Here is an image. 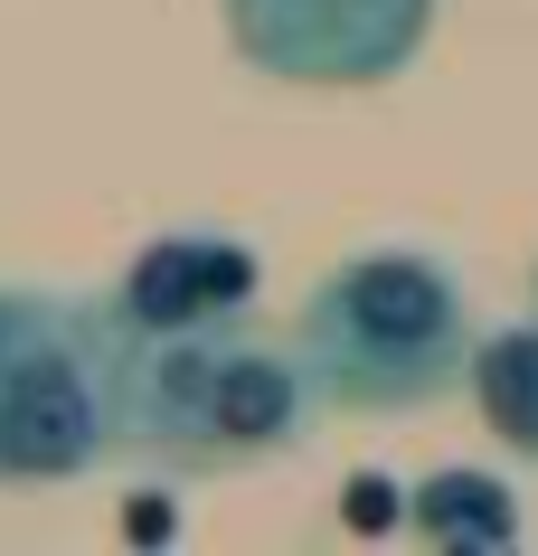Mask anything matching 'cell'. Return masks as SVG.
<instances>
[{
	"label": "cell",
	"mask_w": 538,
	"mask_h": 556,
	"mask_svg": "<svg viewBox=\"0 0 538 556\" xmlns=\"http://www.w3.org/2000/svg\"><path fill=\"white\" fill-rule=\"evenodd\" d=\"M463 396H473V415L491 425V443H501V453L538 463V312H520V321H491V330L473 340Z\"/></svg>",
	"instance_id": "obj_6"
},
{
	"label": "cell",
	"mask_w": 538,
	"mask_h": 556,
	"mask_svg": "<svg viewBox=\"0 0 538 556\" xmlns=\"http://www.w3.org/2000/svg\"><path fill=\"white\" fill-rule=\"evenodd\" d=\"M38 302H48V293H29V283H0V378H10V358H20V340H29Z\"/></svg>",
	"instance_id": "obj_8"
},
{
	"label": "cell",
	"mask_w": 538,
	"mask_h": 556,
	"mask_svg": "<svg viewBox=\"0 0 538 556\" xmlns=\"http://www.w3.org/2000/svg\"><path fill=\"white\" fill-rule=\"evenodd\" d=\"M435 10L445 0H217V29L274 86L368 94L425 58Z\"/></svg>",
	"instance_id": "obj_4"
},
{
	"label": "cell",
	"mask_w": 538,
	"mask_h": 556,
	"mask_svg": "<svg viewBox=\"0 0 538 556\" xmlns=\"http://www.w3.org/2000/svg\"><path fill=\"white\" fill-rule=\"evenodd\" d=\"M104 453H123L114 434V350H104V302H38L29 340L0 378V491H58L86 481Z\"/></svg>",
	"instance_id": "obj_3"
},
{
	"label": "cell",
	"mask_w": 538,
	"mask_h": 556,
	"mask_svg": "<svg viewBox=\"0 0 538 556\" xmlns=\"http://www.w3.org/2000/svg\"><path fill=\"white\" fill-rule=\"evenodd\" d=\"M255 283H265V264L246 236L179 227L133 245V264L95 302L114 330H209V321H255Z\"/></svg>",
	"instance_id": "obj_5"
},
{
	"label": "cell",
	"mask_w": 538,
	"mask_h": 556,
	"mask_svg": "<svg viewBox=\"0 0 538 556\" xmlns=\"http://www.w3.org/2000/svg\"><path fill=\"white\" fill-rule=\"evenodd\" d=\"M114 434L133 463L151 471H237L274 463L312 443V425L330 415L312 358L293 330L265 321H209V330H114Z\"/></svg>",
	"instance_id": "obj_1"
},
{
	"label": "cell",
	"mask_w": 538,
	"mask_h": 556,
	"mask_svg": "<svg viewBox=\"0 0 538 556\" xmlns=\"http://www.w3.org/2000/svg\"><path fill=\"white\" fill-rule=\"evenodd\" d=\"M416 538L425 547H510L520 538V500H510V481H491V471H425L416 481Z\"/></svg>",
	"instance_id": "obj_7"
},
{
	"label": "cell",
	"mask_w": 538,
	"mask_h": 556,
	"mask_svg": "<svg viewBox=\"0 0 538 556\" xmlns=\"http://www.w3.org/2000/svg\"><path fill=\"white\" fill-rule=\"evenodd\" d=\"M293 340L330 415H425L473 368V293L435 245H359L302 293Z\"/></svg>",
	"instance_id": "obj_2"
}]
</instances>
